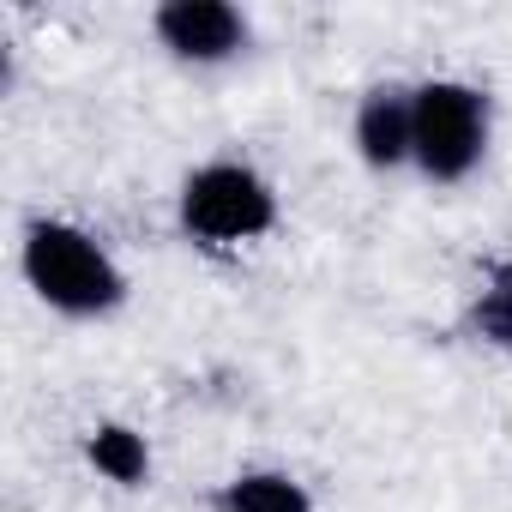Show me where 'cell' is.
I'll return each mask as SVG.
<instances>
[{"label":"cell","instance_id":"obj_8","mask_svg":"<svg viewBox=\"0 0 512 512\" xmlns=\"http://www.w3.org/2000/svg\"><path fill=\"white\" fill-rule=\"evenodd\" d=\"M470 332L494 350H512V260L488 266V278L470 302Z\"/></svg>","mask_w":512,"mask_h":512},{"label":"cell","instance_id":"obj_3","mask_svg":"<svg viewBox=\"0 0 512 512\" xmlns=\"http://www.w3.org/2000/svg\"><path fill=\"white\" fill-rule=\"evenodd\" d=\"M175 217H181L187 241H199V247H241V241H260L278 223V193L260 169L217 157L181 181Z\"/></svg>","mask_w":512,"mask_h":512},{"label":"cell","instance_id":"obj_6","mask_svg":"<svg viewBox=\"0 0 512 512\" xmlns=\"http://www.w3.org/2000/svg\"><path fill=\"white\" fill-rule=\"evenodd\" d=\"M217 512H314V500L284 470H241L217 488Z\"/></svg>","mask_w":512,"mask_h":512},{"label":"cell","instance_id":"obj_7","mask_svg":"<svg viewBox=\"0 0 512 512\" xmlns=\"http://www.w3.org/2000/svg\"><path fill=\"white\" fill-rule=\"evenodd\" d=\"M85 458H91V470L109 476L115 488H139V482L151 476V446H145V434L127 428V422H97V428L85 434Z\"/></svg>","mask_w":512,"mask_h":512},{"label":"cell","instance_id":"obj_5","mask_svg":"<svg viewBox=\"0 0 512 512\" xmlns=\"http://www.w3.org/2000/svg\"><path fill=\"white\" fill-rule=\"evenodd\" d=\"M356 157L380 175L410 163V91L404 85H380L356 103Z\"/></svg>","mask_w":512,"mask_h":512},{"label":"cell","instance_id":"obj_1","mask_svg":"<svg viewBox=\"0 0 512 512\" xmlns=\"http://www.w3.org/2000/svg\"><path fill=\"white\" fill-rule=\"evenodd\" d=\"M25 284L67 320H103L127 302V278L109 260V247L97 235H85L79 223L61 217H37L25 229Z\"/></svg>","mask_w":512,"mask_h":512},{"label":"cell","instance_id":"obj_4","mask_svg":"<svg viewBox=\"0 0 512 512\" xmlns=\"http://www.w3.org/2000/svg\"><path fill=\"white\" fill-rule=\"evenodd\" d=\"M157 43L187 67H223L253 43V25L229 0H163L151 13Z\"/></svg>","mask_w":512,"mask_h":512},{"label":"cell","instance_id":"obj_2","mask_svg":"<svg viewBox=\"0 0 512 512\" xmlns=\"http://www.w3.org/2000/svg\"><path fill=\"white\" fill-rule=\"evenodd\" d=\"M488 127H494L488 91H476L464 79H428L410 91V163L440 187L464 181L482 163Z\"/></svg>","mask_w":512,"mask_h":512}]
</instances>
